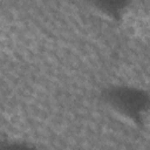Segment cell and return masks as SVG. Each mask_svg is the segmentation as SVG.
<instances>
[{
  "label": "cell",
  "mask_w": 150,
  "mask_h": 150,
  "mask_svg": "<svg viewBox=\"0 0 150 150\" xmlns=\"http://www.w3.org/2000/svg\"><path fill=\"white\" fill-rule=\"evenodd\" d=\"M103 104L121 120L141 125L149 110V93L132 84H110L102 89L100 94Z\"/></svg>",
  "instance_id": "obj_1"
},
{
  "label": "cell",
  "mask_w": 150,
  "mask_h": 150,
  "mask_svg": "<svg viewBox=\"0 0 150 150\" xmlns=\"http://www.w3.org/2000/svg\"><path fill=\"white\" fill-rule=\"evenodd\" d=\"M94 12L104 19L118 21L123 19L130 6V0H83Z\"/></svg>",
  "instance_id": "obj_2"
}]
</instances>
